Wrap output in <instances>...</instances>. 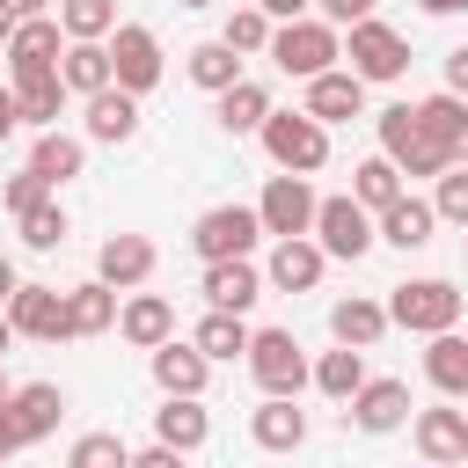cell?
<instances>
[{"mask_svg":"<svg viewBox=\"0 0 468 468\" xmlns=\"http://www.w3.org/2000/svg\"><path fill=\"white\" fill-rule=\"evenodd\" d=\"M424 380L439 388V402H468V336H424Z\"/></svg>","mask_w":468,"mask_h":468,"instance_id":"4316f807","label":"cell"},{"mask_svg":"<svg viewBox=\"0 0 468 468\" xmlns=\"http://www.w3.org/2000/svg\"><path fill=\"white\" fill-rule=\"evenodd\" d=\"M256 139H263V154H271L278 176H314L329 161V124H314L307 110H271Z\"/></svg>","mask_w":468,"mask_h":468,"instance_id":"277c9868","label":"cell"},{"mask_svg":"<svg viewBox=\"0 0 468 468\" xmlns=\"http://www.w3.org/2000/svg\"><path fill=\"white\" fill-rule=\"evenodd\" d=\"M132 132H139V95H124V88L88 95V117H80V139L88 146H124Z\"/></svg>","mask_w":468,"mask_h":468,"instance_id":"44dd1931","label":"cell"},{"mask_svg":"<svg viewBox=\"0 0 468 468\" xmlns=\"http://www.w3.org/2000/svg\"><path fill=\"white\" fill-rule=\"evenodd\" d=\"M7 417H15V431L37 446V439L58 431V417H66V388H58V380H22V388L7 395Z\"/></svg>","mask_w":468,"mask_h":468,"instance_id":"ffe728a7","label":"cell"},{"mask_svg":"<svg viewBox=\"0 0 468 468\" xmlns=\"http://www.w3.org/2000/svg\"><path fill=\"white\" fill-rule=\"evenodd\" d=\"M344 58H351V73H358L366 88H373V80H402V73H410V37L373 15V22H358V29L344 37Z\"/></svg>","mask_w":468,"mask_h":468,"instance_id":"52a82bcc","label":"cell"},{"mask_svg":"<svg viewBox=\"0 0 468 468\" xmlns=\"http://www.w3.org/2000/svg\"><path fill=\"white\" fill-rule=\"evenodd\" d=\"M110 73H117V88H124V95L161 88V73H168L161 37H154L146 22H117V37H110Z\"/></svg>","mask_w":468,"mask_h":468,"instance_id":"30bf717a","label":"cell"},{"mask_svg":"<svg viewBox=\"0 0 468 468\" xmlns=\"http://www.w3.org/2000/svg\"><path fill=\"white\" fill-rule=\"evenodd\" d=\"M461 241H468V234H461Z\"/></svg>","mask_w":468,"mask_h":468,"instance_id":"680465c9","label":"cell"},{"mask_svg":"<svg viewBox=\"0 0 468 468\" xmlns=\"http://www.w3.org/2000/svg\"><path fill=\"white\" fill-rule=\"evenodd\" d=\"M117 336H124L132 351H161V344L176 336V307H168L161 292H124V314H117Z\"/></svg>","mask_w":468,"mask_h":468,"instance_id":"603a6c76","label":"cell"},{"mask_svg":"<svg viewBox=\"0 0 468 468\" xmlns=\"http://www.w3.org/2000/svg\"><path fill=\"white\" fill-rule=\"evenodd\" d=\"M417 417V402H410V380H366L351 402H344V424H358L366 439H388V431H402Z\"/></svg>","mask_w":468,"mask_h":468,"instance_id":"4fadbf2b","label":"cell"},{"mask_svg":"<svg viewBox=\"0 0 468 468\" xmlns=\"http://www.w3.org/2000/svg\"><path fill=\"white\" fill-rule=\"evenodd\" d=\"M417 117H424V132L446 146V161H453V168H468V102L439 88V95H424V102H417Z\"/></svg>","mask_w":468,"mask_h":468,"instance_id":"f546056e","label":"cell"},{"mask_svg":"<svg viewBox=\"0 0 468 468\" xmlns=\"http://www.w3.org/2000/svg\"><path fill=\"white\" fill-rule=\"evenodd\" d=\"M402 190H410V183H402V168H395L388 154H366V161L351 168V197H358V205H366L373 219H380V212H388V205H395Z\"/></svg>","mask_w":468,"mask_h":468,"instance_id":"e575fe53","label":"cell"},{"mask_svg":"<svg viewBox=\"0 0 468 468\" xmlns=\"http://www.w3.org/2000/svg\"><path fill=\"white\" fill-rule=\"evenodd\" d=\"M314 241H322V256L358 263V256L380 241V227H373V212H366L358 197H322V212H314Z\"/></svg>","mask_w":468,"mask_h":468,"instance_id":"8fae6325","label":"cell"},{"mask_svg":"<svg viewBox=\"0 0 468 468\" xmlns=\"http://www.w3.org/2000/svg\"><path fill=\"white\" fill-rule=\"evenodd\" d=\"M176 7H212V0H176Z\"/></svg>","mask_w":468,"mask_h":468,"instance_id":"6f0895ef","label":"cell"},{"mask_svg":"<svg viewBox=\"0 0 468 468\" xmlns=\"http://www.w3.org/2000/svg\"><path fill=\"white\" fill-rule=\"evenodd\" d=\"M146 373H154V388H161V395H197V402H205L212 358H205L190 336H168L161 351H146Z\"/></svg>","mask_w":468,"mask_h":468,"instance_id":"9a60e30c","label":"cell"},{"mask_svg":"<svg viewBox=\"0 0 468 468\" xmlns=\"http://www.w3.org/2000/svg\"><path fill=\"white\" fill-rule=\"evenodd\" d=\"M256 241H263L256 205H212V212L190 219V256H197V263H249Z\"/></svg>","mask_w":468,"mask_h":468,"instance_id":"5b68a950","label":"cell"},{"mask_svg":"<svg viewBox=\"0 0 468 468\" xmlns=\"http://www.w3.org/2000/svg\"><path fill=\"white\" fill-rule=\"evenodd\" d=\"M7 344H15V322H7V307H0V358H7Z\"/></svg>","mask_w":468,"mask_h":468,"instance_id":"11a10c76","label":"cell"},{"mask_svg":"<svg viewBox=\"0 0 468 468\" xmlns=\"http://www.w3.org/2000/svg\"><path fill=\"white\" fill-rule=\"evenodd\" d=\"M7 7H15V15H22V22H37V15H44V7H51V0H7Z\"/></svg>","mask_w":468,"mask_h":468,"instance_id":"db71d44e","label":"cell"},{"mask_svg":"<svg viewBox=\"0 0 468 468\" xmlns=\"http://www.w3.org/2000/svg\"><path fill=\"white\" fill-rule=\"evenodd\" d=\"M15 110H22V124H29V132H58L66 80H58V73H44V80H22V88H15Z\"/></svg>","mask_w":468,"mask_h":468,"instance_id":"74e56055","label":"cell"},{"mask_svg":"<svg viewBox=\"0 0 468 468\" xmlns=\"http://www.w3.org/2000/svg\"><path fill=\"white\" fill-rule=\"evenodd\" d=\"M66 44H110L117 37V0H58Z\"/></svg>","mask_w":468,"mask_h":468,"instance_id":"8d00e7d4","label":"cell"},{"mask_svg":"<svg viewBox=\"0 0 468 468\" xmlns=\"http://www.w3.org/2000/svg\"><path fill=\"white\" fill-rule=\"evenodd\" d=\"M29 168L58 190V183H73L80 168H88V139H73V132H37V146H29Z\"/></svg>","mask_w":468,"mask_h":468,"instance_id":"d6a6232c","label":"cell"},{"mask_svg":"<svg viewBox=\"0 0 468 468\" xmlns=\"http://www.w3.org/2000/svg\"><path fill=\"white\" fill-rule=\"evenodd\" d=\"M314 124H351V117H366V80L351 73V66H336V73H322V80H307V102H300Z\"/></svg>","mask_w":468,"mask_h":468,"instance_id":"d6986e66","label":"cell"},{"mask_svg":"<svg viewBox=\"0 0 468 468\" xmlns=\"http://www.w3.org/2000/svg\"><path fill=\"white\" fill-rule=\"evenodd\" d=\"M249 314H219V307H205V322L190 329V344L212 358V366H234V358H249Z\"/></svg>","mask_w":468,"mask_h":468,"instance_id":"4dcf8cb0","label":"cell"},{"mask_svg":"<svg viewBox=\"0 0 468 468\" xmlns=\"http://www.w3.org/2000/svg\"><path fill=\"white\" fill-rule=\"evenodd\" d=\"M132 468H190V453H176V446H146V453H132Z\"/></svg>","mask_w":468,"mask_h":468,"instance_id":"bcb514c9","label":"cell"},{"mask_svg":"<svg viewBox=\"0 0 468 468\" xmlns=\"http://www.w3.org/2000/svg\"><path fill=\"white\" fill-rule=\"evenodd\" d=\"M373 227H380V241H388V249H402V256H410V249H424V241L439 234V212H431V197H410V190H402Z\"/></svg>","mask_w":468,"mask_h":468,"instance_id":"83f0119b","label":"cell"},{"mask_svg":"<svg viewBox=\"0 0 468 468\" xmlns=\"http://www.w3.org/2000/svg\"><path fill=\"white\" fill-rule=\"evenodd\" d=\"M219 37H227V44L241 51V58H256V51L271 58V37H278V22H271V15L256 7V0H241V7L227 15V29H219Z\"/></svg>","mask_w":468,"mask_h":468,"instance_id":"f35d334b","label":"cell"},{"mask_svg":"<svg viewBox=\"0 0 468 468\" xmlns=\"http://www.w3.org/2000/svg\"><path fill=\"white\" fill-rule=\"evenodd\" d=\"M51 197H58V190H51V183H44L37 168H22V176H7V190H0V205H7L15 219H29V212H37V205H51Z\"/></svg>","mask_w":468,"mask_h":468,"instance_id":"7bdbcfd3","label":"cell"},{"mask_svg":"<svg viewBox=\"0 0 468 468\" xmlns=\"http://www.w3.org/2000/svg\"><path fill=\"white\" fill-rule=\"evenodd\" d=\"M22 132V110H15V88H0V146Z\"/></svg>","mask_w":468,"mask_h":468,"instance_id":"681fc988","label":"cell"},{"mask_svg":"<svg viewBox=\"0 0 468 468\" xmlns=\"http://www.w3.org/2000/svg\"><path fill=\"white\" fill-rule=\"evenodd\" d=\"M15 29H22V15H15V7L0 0V51H7V37H15Z\"/></svg>","mask_w":468,"mask_h":468,"instance_id":"816d5d0a","label":"cell"},{"mask_svg":"<svg viewBox=\"0 0 468 468\" xmlns=\"http://www.w3.org/2000/svg\"><path fill=\"white\" fill-rule=\"evenodd\" d=\"M431 212H439L446 227H461V234H468V168H446V176L431 183Z\"/></svg>","mask_w":468,"mask_h":468,"instance_id":"b9f144b4","label":"cell"},{"mask_svg":"<svg viewBox=\"0 0 468 468\" xmlns=\"http://www.w3.org/2000/svg\"><path fill=\"white\" fill-rule=\"evenodd\" d=\"M256 7H263V15H271V22H300V15H307V7H314V0H256Z\"/></svg>","mask_w":468,"mask_h":468,"instance_id":"c3c4849f","label":"cell"},{"mask_svg":"<svg viewBox=\"0 0 468 468\" xmlns=\"http://www.w3.org/2000/svg\"><path fill=\"white\" fill-rule=\"evenodd\" d=\"M58 80H66V95H102V88H117V73H110V44H66V58H58Z\"/></svg>","mask_w":468,"mask_h":468,"instance_id":"1f68e13d","label":"cell"},{"mask_svg":"<svg viewBox=\"0 0 468 468\" xmlns=\"http://www.w3.org/2000/svg\"><path fill=\"white\" fill-rule=\"evenodd\" d=\"M15 227H22V241H29V249H58V241L73 234V219H66V205H58V197H51V205H37V212H29V219H15Z\"/></svg>","mask_w":468,"mask_h":468,"instance_id":"60d3db41","label":"cell"},{"mask_svg":"<svg viewBox=\"0 0 468 468\" xmlns=\"http://www.w3.org/2000/svg\"><path fill=\"white\" fill-rule=\"evenodd\" d=\"M15 292H22V278H15V263H7V249H0V307H7Z\"/></svg>","mask_w":468,"mask_h":468,"instance_id":"f907efd6","label":"cell"},{"mask_svg":"<svg viewBox=\"0 0 468 468\" xmlns=\"http://www.w3.org/2000/svg\"><path fill=\"white\" fill-rule=\"evenodd\" d=\"M336 58H344V29H329L322 15L278 22V37H271V66H278V73H292L300 88H307V80H322V73H336Z\"/></svg>","mask_w":468,"mask_h":468,"instance_id":"7a4b0ae2","label":"cell"},{"mask_svg":"<svg viewBox=\"0 0 468 468\" xmlns=\"http://www.w3.org/2000/svg\"><path fill=\"white\" fill-rule=\"evenodd\" d=\"M66 468H132V446L117 431H80L73 453H66Z\"/></svg>","mask_w":468,"mask_h":468,"instance_id":"ab89813d","label":"cell"},{"mask_svg":"<svg viewBox=\"0 0 468 468\" xmlns=\"http://www.w3.org/2000/svg\"><path fill=\"white\" fill-rule=\"evenodd\" d=\"M388 329H395V322H388V300L351 292V300H336V307H329V336H336V344H351V351H373Z\"/></svg>","mask_w":468,"mask_h":468,"instance_id":"d4e9b609","label":"cell"},{"mask_svg":"<svg viewBox=\"0 0 468 468\" xmlns=\"http://www.w3.org/2000/svg\"><path fill=\"white\" fill-rule=\"evenodd\" d=\"M461 307H468V292H461L453 278H402V285L388 292V322L410 329V336H446V329H461Z\"/></svg>","mask_w":468,"mask_h":468,"instance_id":"6da1fadb","label":"cell"},{"mask_svg":"<svg viewBox=\"0 0 468 468\" xmlns=\"http://www.w3.org/2000/svg\"><path fill=\"white\" fill-rule=\"evenodd\" d=\"M197 292H205V307H219V314H249V307L263 300V271H256V263H205Z\"/></svg>","mask_w":468,"mask_h":468,"instance_id":"7402d4cb","label":"cell"},{"mask_svg":"<svg viewBox=\"0 0 468 468\" xmlns=\"http://www.w3.org/2000/svg\"><path fill=\"white\" fill-rule=\"evenodd\" d=\"M249 380L263 395H292L300 402V388H314V366H307V351H300L292 329H256L249 336Z\"/></svg>","mask_w":468,"mask_h":468,"instance_id":"8992f818","label":"cell"},{"mask_svg":"<svg viewBox=\"0 0 468 468\" xmlns=\"http://www.w3.org/2000/svg\"><path fill=\"white\" fill-rule=\"evenodd\" d=\"M366 380H373V373H366V351H351V344H336V351L314 358V388H322L329 402H351Z\"/></svg>","mask_w":468,"mask_h":468,"instance_id":"d590c367","label":"cell"},{"mask_svg":"<svg viewBox=\"0 0 468 468\" xmlns=\"http://www.w3.org/2000/svg\"><path fill=\"white\" fill-rule=\"evenodd\" d=\"M7 88H22V80H44V73H58V58H66V29H58V15H37V22H22L15 37H7Z\"/></svg>","mask_w":468,"mask_h":468,"instance_id":"9c48e42d","label":"cell"},{"mask_svg":"<svg viewBox=\"0 0 468 468\" xmlns=\"http://www.w3.org/2000/svg\"><path fill=\"white\" fill-rule=\"evenodd\" d=\"M154 439H161V446H176V453H197V446L212 439L205 402H197V395H161V410H154Z\"/></svg>","mask_w":468,"mask_h":468,"instance_id":"484cf974","label":"cell"},{"mask_svg":"<svg viewBox=\"0 0 468 468\" xmlns=\"http://www.w3.org/2000/svg\"><path fill=\"white\" fill-rule=\"evenodd\" d=\"M410 439L424 453V468H461L468 461V410L461 402H431L410 417Z\"/></svg>","mask_w":468,"mask_h":468,"instance_id":"7c38bea8","label":"cell"},{"mask_svg":"<svg viewBox=\"0 0 468 468\" xmlns=\"http://www.w3.org/2000/svg\"><path fill=\"white\" fill-rule=\"evenodd\" d=\"M7 395H15V388H7V366H0V402H7Z\"/></svg>","mask_w":468,"mask_h":468,"instance_id":"9f6ffc18","label":"cell"},{"mask_svg":"<svg viewBox=\"0 0 468 468\" xmlns=\"http://www.w3.org/2000/svg\"><path fill=\"white\" fill-rule=\"evenodd\" d=\"M183 73H190V80H197L212 102H219L227 88H241V80H249V73H241V51H234L227 37H205V44H190V51H183Z\"/></svg>","mask_w":468,"mask_h":468,"instance_id":"cb8c5ba5","label":"cell"},{"mask_svg":"<svg viewBox=\"0 0 468 468\" xmlns=\"http://www.w3.org/2000/svg\"><path fill=\"white\" fill-rule=\"evenodd\" d=\"M22 446H29V439H22V431H15V417H7V402H0V468H7V461H15V453H22Z\"/></svg>","mask_w":468,"mask_h":468,"instance_id":"7dc6e473","label":"cell"},{"mask_svg":"<svg viewBox=\"0 0 468 468\" xmlns=\"http://www.w3.org/2000/svg\"><path fill=\"white\" fill-rule=\"evenodd\" d=\"M314 212H322V197H314L307 176H271L263 197H256V219H263L271 241H300V234H314Z\"/></svg>","mask_w":468,"mask_h":468,"instance_id":"ba28073f","label":"cell"},{"mask_svg":"<svg viewBox=\"0 0 468 468\" xmlns=\"http://www.w3.org/2000/svg\"><path fill=\"white\" fill-rule=\"evenodd\" d=\"M424 15H468V0H417Z\"/></svg>","mask_w":468,"mask_h":468,"instance_id":"f5cc1de1","label":"cell"},{"mask_svg":"<svg viewBox=\"0 0 468 468\" xmlns=\"http://www.w3.org/2000/svg\"><path fill=\"white\" fill-rule=\"evenodd\" d=\"M446 95H461V102H468V44H453V51H446Z\"/></svg>","mask_w":468,"mask_h":468,"instance_id":"f6af8a7d","label":"cell"},{"mask_svg":"<svg viewBox=\"0 0 468 468\" xmlns=\"http://www.w3.org/2000/svg\"><path fill=\"white\" fill-rule=\"evenodd\" d=\"M314 7H322L329 29H358V22H373V0H314Z\"/></svg>","mask_w":468,"mask_h":468,"instance_id":"ee69618b","label":"cell"},{"mask_svg":"<svg viewBox=\"0 0 468 468\" xmlns=\"http://www.w3.org/2000/svg\"><path fill=\"white\" fill-rule=\"evenodd\" d=\"M373 132H380V154H388V161H395L402 176H431V183H439V176L453 168V161H446V146H439V139L424 132L417 102H388V110L373 117Z\"/></svg>","mask_w":468,"mask_h":468,"instance_id":"3957f363","label":"cell"},{"mask_svg":"<svg viewBox=\"0 0 468 468\" xmlns=\"http://www.w3.org/2000/svg\"><path fill=\"white\" fill-rule=\"evenodd\" d=\"M7 322H15V336H29V344L73 336V329H66V292H58V285H22V292L7 300Z\"/></svg>","mask_w":468,"mask_h":468,"instance_id":"2e32d148","label":"cell"},{"mask_svg":"<svg viewBox=\"0 0 468 468\" xmlns=\"http://www.w3.org/2000/svg\"><path fill=\"white\" fill-rule=\"evenodd\" d=\"M117 314H124V300H117L102 278L66 285V329H73V336H102V329H117Z\"/></svg>","mask_w":468,"mask_h":468,"instance_id":"f1b7e54d","label":"cell"},{"mask_svg":"<svg viewBox=\"0 0 468 468\" xmlns=\"http://www.w3.org/2000/svg\"><path fill=\"white\" fill-rule=\"evenodd\" d=\"M249 439H256L263 453H300V446H307V410H300L292 395H263V402L249 410Z\"/></svg>","mask_w":468,"mask_h":468,"instance_id":"ac0fdd59","label":"cell"},{"mask_svg":"<svg viewBox=\"0 0 468 468\" xmlns=\"http://www.w3.org/2000/svg\"><path fill=\"white\" fill-rule=\"evenodd\" d=\"M271 110H278V102H271V88H263V80H241V88H227V95L212 102L219 132H234V139H241V132H263V117H271Z\"/></svg>","mask_w":468,"mask_h":468,"instance_id":"836d02e7","label":"cell"},{"mask_svg":"<svg viewBox=\"0 0 468 468\" xmlns=\"http://www.w3.org/2000/svg\"><path fill=\"white\" fill-rule=\"evenodd\" d=\"M322 271H329L322 241H314V234H300V241H271L263 285H278V292H314V285H322Z\"/></svg>","mask_w":468,"mask_h":468,"instance_id":"e0dca14e","label":"cell"},{"mask_svg":"<svg viewBox=\"0 0 468 468\" xmlns=\"http://www.w3.org/2000/svg\"><path fill=\"white\" fill-rule=\"evenodd\" d=\"M154 263H161V249H154L146 234H110V241L95 249V278H102L110 292H139V285L154 278Z\"/></svg>","mask_w":468,"mask_h":468,"instance_id":"5bb4252c","label":"cell"}]
</instances>
